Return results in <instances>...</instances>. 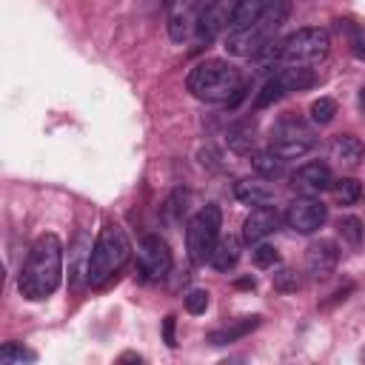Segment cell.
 I'll use <instances>...</instances> for the list:
<instances>
[{"mask_svg": "<svg viewBox=\"0 0 365 365\" xmlns=\"http://www.w3.org/2000/svg\"><path fill=\"white\" fill-rule=\"evenodd\" d=\"M251 260L257 268H271V265H277L280 263V251L268 246V242H257V246L251 249Z\"/></svg>", "mask_w": 365, "mask_h": 365, "instance_id": "28", "label": "cell"}, {"mask_svg": "<svg viewBox=\"0 0 365 365\" xmlns=\"http://www.w3.org/2000/svg\"><path fill=\"white\" fill-rule=\"evenodd\" d=\"M271 3H274V0H234L231 20H228V32H237V29L251 26Z\"/></svg>", "mask_w": 365, "mask_h": 365, "instance_id": "18", "label": "cell"}, {"mask_svg": "<svg viewBox=\"0 0 365 365\" xmlns=\"http://www.w3.org/2000/svg\"><path fill=\"white\" fill-rule=\"evenodd\" d=\"M0 362L3 365H23V362H38V354L26 348L23 343H3L0 345Z\"/></svg>", "mask_w": 365, "mask_h": 365, "instance_id": "24", "label": "cell"}, {"mask_svg": "<svg viewBox=\"0 0 365 365\" xmlns=\"http://www.w3.org/2000/svg\"><path fill=\"white\" fill-rule=\"evenodd\" d=\"M337 29H340V32H348V35H351V49H354V54L365 60V40H362V35H359V29L351 26V20H337Z\"/></svg>", "mask_w": 365, "mask_h": 365, "instance_id": "32", "label": "cell"}, {"mask_svg": "<svg viewBox=\"0 0 365 365\" xmlns=\"http://www.w3.org/2000/svg\"><path fill=\"white\" fill-rule=\"evenodd\" d=\"M340 234H343V240L348 242V246H359L362 237H365V228H362V223L357 217H343L340 220Z\"/></svg>", "mask_w": 365, "mask_h": 365, "instance_id": "29", "label": "cell"}, {"mask_svg": "<svg viewBox=\"0 0 365 365\" xmlns=\"http://www.w3.org/2000/svg\"><path fill=\"white\" fill-rule=\"evenodd\" d=\"M220 226H223V211L220 205L208 203L203 205L197 215L186 226V251L194 265H203L215 254V246L220 240Z\"/></svg>", "mask_w": 365, "mask_h": 365, "instance_id": "6", "label": "cell"}, {"mask_svg": "<svg viewBox=\"0 0 365 365\" xmlns=\"http://www.w3.org/2000/svg\"><path fill=\"white\" fill-rule=\"evenodd\" d=\"M331 192H334V197H337L340 205H354V203L362 197V186H359V180H354V177L337 180V182L331 186Z\"/></svg>", "mask_w": 365, "mask_h": 365, "instance_id": "25", "label": "cell"}, {"mask_svg": "<svg viewBox=\"0 0 365 365\" xmlns=\"http://www.w3.org/2000/svg\"><path fill=\"white\" fill-rule=\"evenodd\" d=\"M169 35H171L174 43H182V40L189 38V17H186V12L169 17Z\"/></svg>", "mask_w": 365, "mask_h": 365, "instance_id": "31", "label": "cell"}, {"mask_svg": "<svg viewBox=\"0 0 365 365\" xmlns=\"http://www.w3.org/2000/svg\"><path fill=\"white\" fill-rule=\"evenodd\" d=\"M328 220V205L314 197H297L286 211V226L297 234H314Z\"/></svg>", "mask_w": 365, "mask_h": 365, "instance_id": "10", "label": "cell"}, {"mask_svg": "<svg viewBox=\"0 0 365 365\" xmlns=\"http://www.w3.org/2000/svg\"><path fill=\"white\" fill-rule=\"evenodd\" d=\"M334 114H337V103H334L331 98H320V100L311 103V120L317 126H328L334 120Z\"/></svg>", "mask_w": 365, "mask_h": 365, "instance_id": "27", "label": "cell"}, {"mask_svg": "<svg viewBox=\"0 0 365 365\" xmlns=\"http://www.w3.org/2000/svg\"><path fill=\"white\" fill-rule=\"evenodd\" d=\"M231 9L234 3L228 6L226 0H208L205 6H200V15H197V23H194V35L200 43H211L223 29L228 26L231 20Z\"/></svg>", "mask_w": 365, "mask_h": 365, "instance_id": "11", "label": "cell"}, {"mask_svg": "<svg viewBox=\"0 0 365 365\" xmlns=\"http://www.w3.org/2000/svg\"><path fill=\"white\" fill-rule=\"evenodd\" d=\"M291 3L288 0H274V3L246 29H237V32H228L226 40V52L234 57H254L257 52H263L265 46L274 43V35L280 32L288 20Z\"/></svg>", "mask_w": 365, "mask_h": 365, "instance_id": "4", "label": "cell"}, {"mask_svg": "<svg viewBox=\"0 0 365 365\" xmlns=\"http://www.w3.org/2000/svg\"><path fill=\"white\" fill-rule=\"evenodd\" d=\"M314 143H317L314 129L306 120H300L297 114H283L277 123L271 126V148L286 160L306 157L314 148Z\"/></svg>", "mask_w": 365, "mask_h": 365, "instance_id": "7", "label": "cell"}, {"mask_svg": "<svg viewBox=\"0 0 365 365\" xmlns=\"http://www.w3.org/2000/svg\"><path fill=\"white\" fill-rule=\"evenodd\" d=\"M208 263L215 265L217 271H231L240 263V240L234 234H226V237L220 234L217 246H215V254H211Z\"/></svg>", "mask_w": 365, "mask_h": 365, "instance_id": "19", "label": "cell"}, {"mask_svg": "<svg viewBox=\"0 0 365 365\" xmlns=\"http://www.w3.org/2000/svg\"><path fill=\"white\" fill-rule=\"evenodd\" d=\"M311 86H317V72L314 69H309V66H280V72H274L265 80V86L260 88L254 106L268 109L277 100H283L286 95H291V91H306Z\"/></svg>", "mask_w": 365, "mask_h": 365, "instance_id": "8", "label": "cell"}, {"mask_svg": "<svg viewBox=\"0 0 365 365\" xmlns=\"http://www.w3.org/2000/svg\"><path fill=\"white\" fill-rule=\"evenodd\" d=\"M186 88L197 100L228 103V106H234L242 98V91H246L240 69L226 63V60H200L186 77Z\"/></svg>", "mask_w": 365, "mask_h": 365, "instance_id": "2", "label": "cell"}, {"mask_svg": "<svg viewBox=\"0 0 365 365\" xmlns=\"http://www.w3.org/2000/svg\"><path fill=\"white\" fill-rule=\"evenodd\" d=\"M328 155H331V160H334V163L343 166L345 171H354V169H359V166H362L365 146H362V140H359V137H354V134H337V137L331 140Z\"/></svg>", "mask_w": 365, "mask_h": 365, "instance_id": "15", "label": "cell"}, {"mask_svg": "<svg viewBox=\"0 0 365 365\" xmlns=\"http://www.w3.org/2000/svg\"><path fill=\"white\" fill-rule=\"evenodd\" d=\"M283 217L277 208L271 205H257L251 208V215L246 217V223H242V240L249 242V246H257V242H263L268 234H274L280 228Z\"/></svg>", "mask_w": 365, "mask_h": 365, "instance_id": "14", "label": "cell"}, {"mask_svg": "<svg viewBox=\"0 0 365 365\" xmlns=\"http://www.w3.org/2000/svg\"><path fill=\"white\" fill-rule=\"evenodd\" d=\"M251 166L260 177L265 180H277L286 174V157H280L274 148H263V151H254L251 155Z\"/></svg>", "mask_w": 365, "mask_h": 365, "instance_id": "21", "label": "cell"}, {"mask_svg": "<svg viewBox=\"0 0 365 365\" xmlns=\"http://www.w3.org/2000/svg\"><path fill=\"white\" fill-rule=\"evenodd\" d=\"M91 242H88V234H77V240H75V246H72V251H69V257H72V265H69V274H72V283H77L80 277H86L88 274V260H91Z\"/></svg>", "mask_w": 365, "mask_h": 365, "instance_id": "22", "label": "cell"}, {"mask_svg": "<svg viewBox=\"0 0 365 365\" xmlns=\"http://www.w3.org/2000/svg\"><path fill=\"white\" fill-rule=\"evenodd\" d=\"M260 323H263V317L254 314V317H242V320H237V323H231V325H223V328H217V331L208 334V345H228V343H237V340H242V337H249L254 328H260Z\"/></svg>", "mask_w": 365, "mask_h": 365, "instance_id": "17", "label": "cell"}, {"mask_svg": "<svg viewBox=\"0 0 365 365\" xmlns=\"http://www.w3.org/2000/svg\"><path fill=\"white\" fill-rule=\"evenodd\" d=\"M257 143V126L254 120H242V123H234L228 129V148L234 155H251Z\"/></svg>", "mask_w": 365, "mask_h": 365, "instance_id": "20", "label": "cell"}, {"mask_svg": "<svg viewBox=\"0 0 365 365\" xmlns=\"http://www.w3.org/2000/svg\"><path fill=\"white\" fill-rule=\"evenodd\" d=\"M274 288L283 291V294H294L300 288V274L294 268H277L274 271V277H271Z\"/></svg>", "mask_w": 365, "mask_h": 365, "instance_id": "26", "label": "cell"}, {"mask_svg": "<svg viewBox=\"0 0 365 365\" xmlns=\"http://www.w3.org/2000/svg\"><path fill=\"white\" fill-rule=\"evenodd\" d=\"M182 302H186L189 314H205V309H208V291L205 288H192L186 297H182Z\"/></svg>", "mask_w": 365, "mask_h": 365, "instance_id": "30", "label": "cell"}, {"mask_svg": "<svg viewBox=\"0 0 365 365\" xmlns=\"http://www.w3.org/2000/svg\"><path fill=\"white\" fill-rule=\"evenodd\" d=\"M129 260H132V240H129V234L120 226H114V223L103 226L98 240H95V249H91L86 283L88 286L109 283L117 271H123V265Z\"/></svg>", "mask_w": 365, "mask_h": 365, "instance_id": "3", "label": "cell"}, {"mask_svg": "<svg viewBox=\"0 0 365 365\" xmlns=\"http://www.w3.org/2000/svg\"><path fill=\"white\" fill-rule=\"evenodd\" d=\"M205 3H208V0H186V9H200Z\"/></svg>", "mask_w": 365, "mask_h": 365, "instance_id": "35", "label": "cell"}, {"mask_svg": "<svg viewBox=\"0 0 365 365\" xmlns=\"http://www.w3.org/2000/svg\"><path fill=\"white\" fill-rule=\"evenodd\" d=\"M171 263H174L171 260V249H169V242L160 234L143 237L140 249H137V268L143 274V280H148V283L163 280L166 274L171 271Z\"/></svg>", "mask_w": 365, "mask_h": 365, "instance_id": "9", "label": "cell"}, {"mask_svg": "<svg viewBox=\"0 0 365 365\" xmlns=\"http://www.w3.org/2000/svg\"><path fill=\"white\" fill-rule=\"evenodd\" d=\"M359 111H362V114H365V88H362V91H359Z\"/></svg>", "mask_w": 365, "mask_h": 365, "instance_id": "37", "label": "cell"}, {"mask_svg": "<svg viewBox=\"0 0 365 365\" xmlns=\"http://www.w3.org/2000/svg\"><path fill=\"white\" fill-rule=\"evenodd\" d=\"M340 263V249L334 240H314L306 249V271L311 280H328Z\"/></svg>", "mask_w": 365, "mask_h": 365, "instance_id": "13", "label": "cell"}, {"mask_svg": "<svg viewBox=\"0 0 365 365\" xmlns=\"http://www.w3.org/2000/svg\"><path fill=\"white\" fill-rule=\"evenodd\" d=\"M186 208H189V192L177 189V192L160 205V217H163L169 226H177V223L182 220V215H186Z\"/></svg>", "mask_w": 365, "mask_h": 365, "instance_id": "23", "label": "cell"}, {"mask_svg": "<svg viewBox=\"0 0 365 365\" xmlns=\"http://www.w3.org/2000/svg\"><path fill=\"white\" fill-rule=\"evenodd\" d=\"M234 194L240 203L246 205H271L274 203V189L265 182V177H254V180H240L234 186Z\"/></svg>", "mask_w": 365, "mask_h": 365, "instance_id": "16", "label": "cell"}, {"mask_svg": "<svg viewBox=\"0 0 365 365\" xmlns=\"http://www.w3.org/2000/svg\"><path fill=\"white\" fill-rule=\"evenodd\" d=\"M174 328H177V317L169 314V317L163 320V340H166L169 348H177V334H174Z\"/></svg>", "mask_w": 365, "mask_h": 365, "instance_id": "33", "label": "cell"}, {"mask_svg": "<svg viewBox=\"0 0 365 365\" xmlns=\"http://www.w3.org/2000/svg\"><path fill=\"white\" fill-rule=\"evenodd\" d=\"M331 52V38L325 29L309 26L280 40V66H317Z\"/></svg>", "mask_w": 365, "mask_h": 365, "instance_id": "5", "label": "cell"}, {"mask_svg": "<svg viewBox=\"0 0 365 365\" xmlns=\"http://www.w3.org/2000/svg\"><path fill=\"white\" fill-rule=\"evenodd\" d=\"M237 286H240V288H254V280H240Z\"/></svg>", "mask_w": 365, "mask_h": 365, "instance_id": "36", "label": "cell"}, {"mask_svg": "<svg viewBox=\"0 0 365 365\" xmlns=\"http://www.w3.org/2000/svg\"><path fill=\"white\" fill-rule=\"evenodd\" d=\"M60 283H63V242L57 234H43L35 240L32 251H29L17 288L26 300L40 302L52 297Z\"/></svg>", "mask_w": 365, "mask_h": 365, "instance_id": "1", "label": "cell"}, {"mask_svg": "<svg viewBox=\"0 0 365 365\" xmlns=\"http://www.w3.org/2000/svg\"><path fill=\"white\" fill-rule=\"evenodd\" d=\"M331 186H334V177L325 163H302L291 174V189L302 197H317V194L328 192Z\"/></svg>", "mask_w": 365, "mask_h": 365, "instance_id": "12", "label": "cell"}, {"mask_svg": "<svg viewBox=\"0 0 365 365\" xmlns=\"http://www.w3.org/2000/svg\"><path fill=\"white\" fill-rule=\"evenodd\" d=\"M362 357H365V351H362Z\"/></svg>", "mask_w": 365, "mask_h": 365, "instance_id": "38", "label": "cell"}, {"mask_svg": "<svg viewBox=\"0 0 365 365\" xmlns=\"http://www.w3.org/2000/svg\"><path fill=\"white\" fill-rule=\"evenodd\" d=\"M200 163L205 166V169H220V155L211 146H205L203 151H200Z\"/></svg>", "mask_w": 365, "mask_h": 365, "instance_id": "34", "label": "cell"}]
</instances>
